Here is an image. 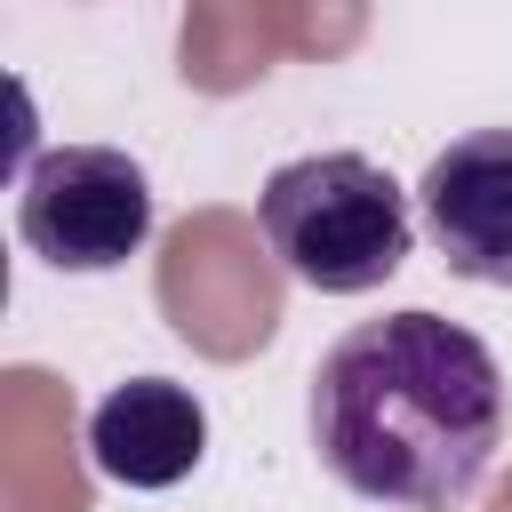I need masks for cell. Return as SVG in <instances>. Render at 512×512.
<instances>
[{
  "instance_id": "cell-1",
  "label": "cell",
  "mask_w": 512,
  "mask_h": 512,
  "mask_svg": "<svg viewBox=\"0 0 512 512\" xmlns=\"http://www.w3.org/2000/svg\"><path fill=\"white\" fill-rule=\"evenodd\" d=\"M304 416L320 464L352 496L448 512L504 448V368L472 328L408 304L384 320H352L320 352Z\"/></svg>"
},
{
  "instance_id": "cell-2",
  "label": "cell",
  "mask_w": 512,
  "mask_h": 512,
  "mask_svg": "<svg viewBox=\"0 0 512 512\" xmlns=\"http://www.w3.org/2000/svg\"><path fill=\"white\" fill-rule=\"evenodd\" d=\"M256 224H264V248L304 288H320V296L384 288L408 264V248H416L408 192L368 152H304V160H280L264 176V192H256Z\"/></svg>"
},
{
  "instance_id": "cell-3",
  "label": "cell",
  "mask_w": 512,
  "mask_h": 512,
  "mask_svg": "<svg viewBox=\"0 0 512 512\" xmlns=\"http://www.w3.org/2000/svg\"><path fill=\"white\" fill-rule=\"evenodd\" d=\"M16 232L56 272H112L152 240V176L120 144H56L16 176Z\"/></svg>"
},
{
  "instance_id": "cell-4",
  "label": "cell",
  "mask_w": 512,
  "mask_h": 512,
  "mask_svg": "<svg viewBox=\"0 0 512 512\" xmlns=\"http://www.w3.org/2000/svg\"><path fill=\"white\" fill-rule=\"evenodd\" d=\"M416 200L456 280L512 288V128H472L448 152H432Z\"/></svg>"
},
{
  "instance_id": "cell-5",
  "label": "cell",
  "mask_w": 512,
  "mask_h": 512,
  "mask_svg": "<svg viewBox=\"0 0 512 512\" xmlns=\"http://www.w3.org/2000/svg\"><path fill=\"white\" fill-rule=\"evenodd\" d=\"M88 456L120 488H176L208 456V408L176 376H128L88 408Z\"/></svg>"
}]
</instances>
